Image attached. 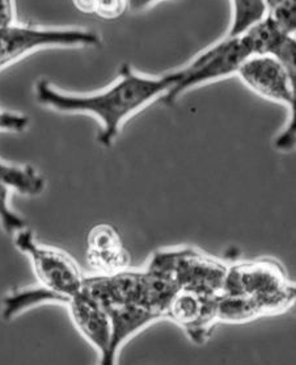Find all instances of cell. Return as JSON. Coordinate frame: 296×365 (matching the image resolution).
<instances>
[{
    "mask_svg": "<svg viewBox=\"0 0 296 365\" xmlns=\"http://www.w3.org/2000/svg\"><path fill=\"white\" fill-rule=\"evenodd\" d=\"M180 78V68L152 76L140 74L130 65H122L115 82L99 92L67 93L42 79L36 84L34 93L38 104L43 107L62 113H83L95 117L100 124L97 141L105 148H112L125 123L149 103L163 99Z\"/></svg>",
    "mask_w": 296,
    "mask_h": 365,
    "instance_id": "6da1fadb",
    "label": "cell"
},
{
    "mask_svg": "<svg viewBox=\"0 0 296 365\" xmlns=\"http://www.w3.org/2000/svg\"><path fill=\"white\" fill-rule=\"evenodd\" d=\"M280 0H265V4H266V7H268V11L269 9H272L275 4H278Z\"/></svg>",
    "mask_w": 296,
    "mask_h": 365,
    "instance_id": "603a6c76",
    "label": "cell"
},
{
    "mask_svg": "<svg viewBox=\"0 0 296 365\" xmlns=\"http://www.w3.org/2000/svg\"><path fill=\"white\" fill-rule=\"evenodd\" d=\"M236 75L250 91L288 108L291 90L287 71L275 56H252L240 66Z\"/></svg>",
    "mask_w": 296,
    "mask_h": 365,
    "instance_id": "ba28073f",
    "label": "cell"
},
{
    "mask_svg": "<svg viewBox=\"0 0 296 365\" xmlns=\"http://www.w3.org/2000/svg\"><path fill=\"white\" fill-rule=\"evenodd\" d=\"M0 180L12 191L25 196H38L46 188V180L34 167L29 165H11L0 159Z\"/></svg>",
    "mask_w": 296,
    "mask_h": 365,
    "instance_id": "4fadbf2b",
    "label": "cell"
},
{
    "mask_svg": "<svg viewBox=\"0 0 296 365\" xmlns=\"http://www.w3.org/2000/svg\"><path fill=\"white\" fill-rule=\"evenodd\" d=\"M15 24L14 0H0V28Z\"/></svg>",
    "mask_w": 296,
    "mask_h": 365,
    "instance_id": "ffe728a7",
    "label": "cell"
},
{
    "mask_svg": "<svg viewBox=\"0 0 296 365\" xmlns=\"http://www.w3.org/2000/svg\"><path fill=\"white\" fill-rule=\"evenodd\" d=\"M157 1L160 0H127V4H129V9H132V12H142L154 6Z\"/></svg>",
    "mask_w": 296,
    "mask_h": 365,
    "instance_id": "7402d4cb",
    "label": "cell"
},
{
    "mask_svg": "<svg viewBox=\"0 0 296 365\" xmlns=\"http://www.w3.org/2000/svg\"><path fill=\"white\" fill-rule=\"evenodd\" d=\"M292 291H294V296L296 297V285H292Z\"/></svg>",
    "mask_w": 296,
    "mask_h": 365,
    "instance_id": "cb8c5ba5",
    "label": "cell"
},
{
    "mask_svg": "<svg viewBox=\"0 0 296 365\" xmlns=\"http://www.w3.org/2000/svg\"><path fill=\"white\" fill-rule=\"evenodd\" d=\"M96 1H97V0H73V3H74L76 9L83 12V14H87V15L95 14Z\"/></svg>",
    "mask_w": 296,
    "mask_h": 365,
    "instance_id": "44dd1931",
    "label": "cell"
},
{
    "mask_svg": "<svg viewBox=\"0 0 296 365\" xmlns=\"http://www.w3.org/2000/svg\"><path fill=\"white\" fill-rule=\"evenodd\" d=\"M87 259L97 274H110L129 269L130 255L115 226H93L87 235Z\"/></svg>",
    "mask_w": 296,
    "mask_h": 365,
    "instance_id": "30bf717a",
    "label": "cell"
},
{
    "mask_svg": "<svg viewBox=\"0 0 296 365\" xmlns=\"http://www.w3.org/2000/svg\"><path fill=\"white\" fill-rule=\"evenodd\" d=\"M252 56L253 51L244 34L226 36L222 41L208 46L180 68L181 78L162 99L163 103L172 106L191 88L238 74L240 66Z\"/></svg>",
    "mask_w": 296,
    "mask_h": 365,
    "instance_id": "3957f363",
    "label": "cell"
},
{
    "mask_svg": "<svg viewBox=\"0 0 296 365\" xmlns=\"http://www.w3.org/2000/svg\"><path fill=\"white\" fill-rule=\"evenodd\" d=\"M275 24L280 26L283 34L296 36V0H280L272 9L268 11Z\"/></svg>",
    "mask_w": 296,
    "mask_h": 365,
    "instance_id": "e0dca14e",
    "label": "cell"
},
{
    "mask_svg": "<svg viewBox=\"0 0 296 365\" xmlns=\"http://www.w3.org/2000/svg\"><path fill=\"white\" fill-rule=\"evenodd\" d=\"M66 307L76 330L97 352L99 361L104 360L112 338V322L107 309L84 289L70 299Z\"/></svg>",
    "mask_w": 296,
    "mask_h": 365,
    "instance_id": "9c48e42d",
    "label": "cell"
},
{
    "mask_svg": "<svg viewBox=\"0 0 296 365\" xmlns=\"http://www.w3.org/2000/svg\"><path fill=\"white\" fill-rule=\"evenodd\" d=\"M218 299L219 296L179 289L166 310L165 319L180 326L193 343L204 344L219 322Z\"/></svg>",
    "mask_w": 296,
    "mask_h": 365,
    "instance_id": "52a82bcc",
    "label": "cell"
},
{
    "mask_svg": "<svg viewBox=\"0 0 296 365\" xmlns=\"http://www.w3.org/2000/svg\"><path fill=\"white\" fill-rule=\"evenodd\" d=\"M292 285L277 260L258 259L227 267L222 294L243 299L255 319L296 307Z\"/></svg>",
    "mask_w": 296,
    "mask_h": 365,
    "instance_id": "7a4b0ae2",
    "label": "cell"
},
{
    "mask_svg": "<svg viewBox=\"0 0 296 365\" xmlns=\"http://www.w3.org/2000/svg\"><path fill=\"white\" fill-rule=\"evenodd\" d=\"M11 188L0 180V227L11 237L26 227L24 220L16 215L9 205Z\"/></svg>",
    "mask_w": 296,
    "mask_h": 365,
    "instance_id": "2e32d148",
    "label": "cell"
},
{
    "mask_svg": "<svg viewBox=\"0 0 296 365\" xmlns=\"http://www.w3.org/2000/svg\"><path fill=\"white\" fill-rule=\"evenodd\" d=\"M45 304H59L67 307L68 299L38 284L36 287L23 288L9 293L1 301L0 316L4 321H12L14 318L24 313L25 310Z\"/></svg>",
    "mask_w": 296,
    "mask_h": 365,
    "instance_id": "7c38bea8",
    "label": "cell"
},
{
    "mask_svg": "<svg viewBox=\"0 0 296 365\" xmlns=\"http://www.w3.org/2000/svg\"><path fill=\"white\" fill-rule=\"evenodd\" d=\"M12 240L15 247L31 260L38 284L68 301L82 292L85 276L65 251L42 245L28 227L14 234Z\"/></svg>",
    "mask_w": 296,
    "mask_h": 365,
    "instance_id": "8992f818",
    "label": "cell"
},
{
    "mask_svg": "<svg viewBox=\"0 0 296 365\" xmlns=\"http://www.w3.org/2000/svg\"><path fill=\"white\" fill-rule=\"evenodd\" d=\"M274 56L280 59L286 68L291 90L287 125L275 137L274 148L280 153H290L296 149V37H287L274 53Z\"/></svg>",
    "mask_w": 296,
    "mask_h": 365,
    "instance_id": "8fae6325",
    "label": "cell"
},
{
    "mask_svg": "<svg viewBox=\"0 0 296 365\" xmlns=\"http://www.w3.org/2000/svg\"><path fill=\"white\" fill-rule=\"evenodd\" d=\"M127 9V0H97L95 15L105 20H115L122 16Z\"/></svg>",
    "mask_w": 296,
    "mask_h": 365,
    "instance_id": "ac0fdd59",
    "label": "cell"
},
{
    "mask_svg": "<svg viewBox=\"0 0 296 365\" xmlns=\"http://www.w3.org/2000/svg\"><path fill=\"white\" fill-rule=\"evenodd\" d=\"M147 267L171 277L179 289L221 296L228 266L198 250L179 247L157 251Z\"/></svg>",
    "mask_w": 296,
    "mask_h": 365,
    "instance_id": "277c9868",
    "label": "cell"
},
{
    "mask_svg": "<svg viewBox=\"0 0 296 365\" xmlns=\"http://www.w3.org/2000/svg\"><path fill=\"white\" fill-rule=\"evenodd\" d=\"M29 125V117L0 108V132H24Z\"/></svg>",
    "mask_w": 296,
    "mask_h": 365,
    "instance_id": "d6986e66",
    "label": "cell"
},
{
    "mask_svg": "<svg viewBox=\"0 0 296 365\" xmlns=\"http://www.w3.org/2000/svg\"><path fill=\"white\" fill-rule=\"evenodd\" d=\"M243 34L245 36L250 45L253 56H274V53L278 50L282 42L290 37L282 32V29L275 24V21L269 15L263 17L257 24L250 26L247 32Z\"/></svg>",
    "mask_w": 296,
    "mask_h": 365,
    "instance_id": "5bb4252c",
    "label": "cell"
},
{
    "mask_svg": "<svg viewBox=\"0 0 296 365\" xmlns=\"http://www.w3.org/2000/svg\"><path fill=\"white\" fill-rule=\"evenodd\" d=\"M99 34L83 28H40L12 24L0 28V71L37 50L100 46Z\"/></svg>",
    "mask_w": 296,
    "mask_h": 365,
    "instance_id": "5b68a950",
    "label": "cell"
},
{
    "mask_svg": "<svg viewBox=\"0 0 296 365\" xmlns=\"http://www.w3.org/2000/svg\"><path fill=\"white\" fill-rule=\"evenodd\" d=\"M295 37H296V36H295Z\"/></svg>",
    "mask_w": 296,
    "mask_h": 365,
    "instance_id": "d4e9b609",
    "label": "cell"
},
{
    "mask_svg": "<svg viewBox=\"0 0 296 365\" xmlns=\"http://www.w3.org/2000/svg\"><path fill=\"white\" fill-rule=\"evenodd\" d=\"M232 21L228 37L245 34L250 26L261 21L268 15L265 0H231Z\"/></svg>",
    "mask_w": 296,
    "mask_h": 365,
    "instance_id": "9a60e30c",
    "label": "cell"
}]
</instances>
